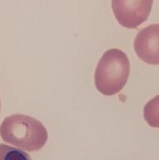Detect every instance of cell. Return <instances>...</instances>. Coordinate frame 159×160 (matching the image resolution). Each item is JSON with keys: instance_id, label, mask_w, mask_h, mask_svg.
<instances>
[{"instance_id": "5b68a950", "label": "cell", "mask_w": 159, "mask_h": 160, "mask_svg": "<svg viewBox=\"0 0 159 160\" xmlns=\"http://www.w3.org/2000/svg\"><path fill=\"white\" fill-rule=\"evenodd\" d=\"M0 160H32L27 152L18 148L0 144Z\"/></svg>"}, {"instance_id": "3957f363", "label": "cell", "mask_w": 159, "mask_h": 160, "mask_svg": "<svg viewBox=\"0 0 159 160\" xmlns=\"http://www.w3.org/2000/svg\"><path fill=\"white\" fill-rule=\"evenodd\" d=\"M152 3V0H113L112 8L121 26L135 29L148 19Z\"/></svg>"}, {"instance_id": "7a4b0ae2", "label": "cell", "mask_w": 159, "mask_h": 160, "mask_svg": "<svg viewBox=\"0 0 159 160\" xmlns=\"http://www.w3.org/2000/svg\"><path fill=\"white\" fill-rule=\"evenodd\" d=\"M130 73V62L118 49L107 50L99 61L95 72L96 89L105 96H113L125 86Z\"/></svg>"}, {"instance_id": "6da1fadb", "label": "cell", "mask_w": 159, "mask_h": 160, "mask_svg": "<svg viewBox=\"0 0 159 160\" xmlns=\"http://www.w3.org/2000/svg\"><path fill=\"white\" fill-rule=\"evenodd\" d=\"M0 136L3 142L27 152L38 151L48 141V131L36 118L14 114L4 118L0 125Z\"/></svg>"}, {"instance_id": "8992f818", "label": "cell", "mask_w": 159, "mask_h": 160, "mask_svg": "<svg viewBox=\"0 0 159 160\" xmlns=\"http://www.w3.org/2000/svg\"><path fill=\"white\" fill-rule=\"evenodd\" d=\"M0 108H1V102H0Z\"/></svg>"}, {"instance_id": "277c9868", "label": "cell", "mask_w": 159, "mask_h": 160, "mask_svg": "<svg viewBox=\"0 0 159 160\" xmlns=\"http://www.w3.org/2000/svg\"><path fill=\"white\" fill-rule=\"evenodd\" d=\"M159 25L153 24L139 32L135 39V53L146 63L158 65L159 63Z\"/></svg>"}]
</instances>
